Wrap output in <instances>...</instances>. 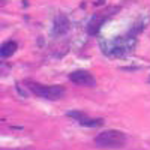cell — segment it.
<instances>
[{
	"instance_id": "obj_1",
	"label": "cell",
	"mask_w": 150,
	"mask_h": 150,
	"mask_svg": "<svg viewBox=\"0 0 150 150\" xmlns=\"http://www.w3.org/2000/svg\"><path fill=\"white\" fill-rule=\"evenodd\" d=\"M126 143V135L117 129H107L95 137V144L105 149H119Z\"/></svg>"
},
{
	"instance_id": "obj_2",
	"label": "cell",
	"mask_w": 150,
	"mask_h": 150,
	"mask_svg": "<svg viewBox=\"0 0 150 150\" xmlns=\"http://www.w3.org/2000/svg\"><path fill=\"white\" fill-rule=\"evenodd\" d=\"M135 42H137L135 38L131 36V35H128V36H119V38H116L114 41H111L108 44V47L104 48V50L108 54H111V56L120 57V56L129 54L134 50V47H135Z\"/></svg>"
},
{
	"instance_id": "obj_3",
	"label": "cell",
	"mask_w": 150,
	"mask_h": 150,
	"mask_svg": "<svg viewBox=\"0 0 150 150\" xmlns=\"http://www.w3.org/2000/svg\"><path fill=\"white\" fill-rule=\"evenodd\" d=\"M27 86L36 96L48 99V101H57L65 96V89L60 86H42L38 83H29Z\"/></svg>"
},
{
	"instance_id": "obj_4",
	"label": "cell",
	"mask_w": 150,
	"mask_h": 150,
	"mask_svg": "<svg viewBox=\"0 0 150 150\" xmlns=\"http://www.w3.org/2000/svg\"><path fill=\"white\" fill-rule=\"evenodd\" d=\"M69 80L78 86H84V87H95L96 86V80L95 77L87 72V71H75L69 75Z\"/></svg>"
},
{
	"instance_id": "obj_5",
	"label": "cell",
	"mask_w": 150,
	"mask_h": 150,
	"mask_svg": "<svg viewBox=\"0 0 150 150\" xmlns=\"http://www.w3.org/2000/svg\"><path fill=\"white\" fill-rule=\"evenodd\" d=\"M112 11H114V9L111 8V9H108L107 12H102V14H101V12H99V14H95V15L90 18V21H89V26H87V32H89L90 35H96L98 30L101 29V26L108 20V17L112 14Z\"/></svg>"
},
{
	"instance_id": "obj_6",
	"label": "cell",
	"mask_w": 150,
	"mask_h": 150,
	"mask_svg": "<svg viewBox=\"0 0 150 150\" xmlns=\"http://www.w3.org/2000/svg\"><path fill=\"white\" fill-rule=\"evenodd\" d=\"M68 30H69V21H68V18H65V17L56 18L54 27H53V33H54L56 36H60V35L66 33Z\"/></svg>"
},
{
	"instance_id": "obj_7",
	"label": "cell",
	"mask_w": 150,
	"mask_h": 150,
	"mask_svg": "<svg viewBox=\"0 0 150 150\" xmlns=\"http://www.w3.org/2000/svg\"><path fill=\"white\" fill-rule=\"evenodd\" d=\"M15 50H17V44L14 41H9L6 44L2 45V57H11L12 54L15 53Z\"/></svg>"
},
{
	"instance_id": "obj_8",
	"label": "cell",
	"mask_w": 150,
	"mask_h": 150,
	"mask_svg": "<svg viewBox=\"0 0 150 150\" xmlns=\"http://www.w3.org/2000/svg\"><path fill=\"white\" fill-rule=\"evenodd\" d=\"M80 123L83 126H89V128H96V126H101L104 123L102 119H89V117H83L80 120Z\"/></svg>"
},
{
	"instance_id": "obj_9",
	"label": "cell",
	"mask_w": 150,
	"mask_h": 150,
	"mask_svg": "<svg viewBox=\"0 0 150 150\" xmlns=\"http://www.w3.org/2000/svg\"><path fill=\"white\" fill-rule=\"evenodd\" d=\"M68 116H69V117H74V119H77L78 122H80L83 117H86V114H84V112H81V111H69Z\"/></svg>"
},
{
	"instance_id": "obj_10",
	"label": "cell",
	"mask_w": 150,
	"mask_h": 150,
	"mask_svg": "<svg viewBox=\"0 0 150 150\" xmlns=\"http://www.w3.org/2000/svg\"><path fill=\"white\" fill-rule=\"evenodd\" d=\"M149 80H150V78H149Z\"/></svg>"
}]
</instances>
